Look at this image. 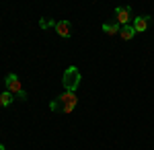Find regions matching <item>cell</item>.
I'll list each match as a JSON object with an SVG mask.
<instances>
[{
  "instance_id": "6da1fadb",
  "label": "cell",
  "mask_w": 154,
  "mask_h": 150,
  "mask_svg": "<svg viewBox=\"0 0 154 150\" xmlns=\"http://www.w3.org/2000/svg\"><path fill=\"white\" fill-rule=\"evenodd\" d=\"M80 80H82V76H80V70L76 68V66H68V68L64 70L62 84H64L66 92H76V89H78Z\"/></svg>"
},
{
  "instance_id": "7a4b0ae2",
  "label": "cell",
  "mask_w": 154,
  "mask_h": 150,
  "mask_svg": "<svg viewBox=\"0 0 154 150\" xmlns=\"http://www.w3.org/2000/svg\"><path fill=\"white\" fill-rule=\"evenodd\" d=\"M4 84H6V91H11L17 99H21V101H27V92H25L23 84L19 80V76L14 74V72H8L6 76H4Z\"/></svg>"
},
{
  "instance_id": "3957f363",
  "label": "cell",
  "mask_w": 154,
  "mask_h": 150,
  "mask_svg": "<svg viewBox=\"0 0 154 150\" xmlns=\"http://www.w3.org/2000/svg\"><path fill=\"white\" fill-rule=\"evenodd\" d=\"M150 21H152V17L150 14H138L136 19H134V31L136 33H144L146 29H148V25H150Z\"/></svg>"
},
{
  "instance_id": "277c9868",
  "label": "cell",
  "mask_w": 154,
  "mask_h": 150,
  "mask_svg": "<svg viewBox=\"0 0 154 150\" xmlns=\"http://www.w3.org/2000/svg\"><path fill=\"white\" fill-rule=\"evenodd\" d=\"M130 19H131V6H117L115 8V21L121 27L130 23Z\"/></svg>"
},
{
  "instance_id": "5b68a950",
  "label": "cell",
  "mask_w": 154,
  "mask_h": 150,
  "mask_svg": "<svg viewBox=\"0 0 154 150\" xmlns=\"http://www.w3.org/2000/svg\"><path fill=\"white\" fill-rule=\"evenodd\" d=\"M56 33H58L60 37H64V39L72 37V23L70 21H58V23H56Z\"/></svg>"
},
{
  "instance_id": "8992f818",
  "label": "cell",
  "mask_w": 154,
  "mask_h": 150,
  "mask_svg": "<svg viewBox=\"0 0 154 150\" xmlns=\"http://www.w3.org/2000/svg\"><path fill=\"white\" fill-rule=\"evenodd\" d=\"M103 33L105 35H117L119 33V29H121V25L117 23V21H109V23H103Z\"/></svg>"
},
{
  "instance_id": "52a82bcc",
  "label": "cell",
  "mask_w": 154,
  "mask_h": 150,
  "mask_svg": "<svg viewBox=\"0 0 154 150\" xmlns=\"http://www.w3.org/2000/svg\"><path fill=\"white\" fill-rule=\"evenodd\" d=\"M12 101H14V95H12L11 91L0 92V107H11Z\"/></svg>"
},
{
  "instance_id": "ba28073f",
  "label": "cell",
  "mask_w": 154,
  "mask_h": 150,
  "mask_svg": "<svg viewBox=\"0 0 154 150\" xmlns=\"http://www.w3.org/2000/svg\"><path fill=\"white\" fill-rule=\"evenodd\" d=\"M119 35H121V39L130 41V39H134V35H136V31H134V27H130V25H123V27L119 29Z\"/></svg>"
},
{
  "instance_id": "9c48e42d",
  "label": "cell",
  "mask_w": 154,
  "mask_h": 150,
  "mask_svg": "<svg viewBox=\"0 0 154 150\" xmlns=\"http://www.w3.org/2000/svg\"><path fill=\"white\" fill-rule=\"evenodd\" d=\"M76 105H78V97H74L72 101H68L66 105H62V111H60V113H72Z\"/></svg>"
},
{
  "instance_id": "30bf717a",
  "label": "cell",
  "mask_w": 154,
  "mask_h": 150,
  "mask_svg": "<svg viewBox=\"0 0 154 150\" xmlns=\"http://www.w3.org/2000/svg\"><path fill=\"white\" fill-rule=\"evenodd\" d=\"M39 27H41V29H49V27H54V29H56V21H45V19H39Z\"/></svg>"
},
{
  "instance_id": "8fae6325",
  "label": "cell",
  "mask_w": 154,
  "mask_h": 150,
  "mask_svg": "<svg viewBox=\"0 0 154 150\" xmlns=\"http://www.w3.org/2000/svg\"><path fill=\"white\" fill-rule=\"evenodd\" d=\"M0 150H6V146H4V144H0Z\"/></svg>"
}]
</instances>
